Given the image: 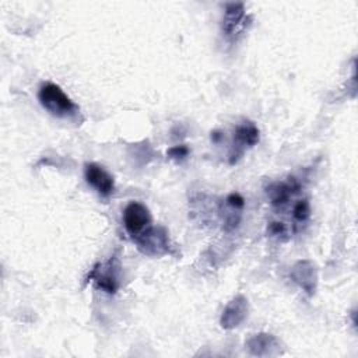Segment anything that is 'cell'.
Masks as SVG:
<instances>
[{"instance_id":"8992f818","label":"cell","mask_w":358,"mask_h":358,"mask_svg":"<svg viewBox=\"0 0 358 358\" xmlns=\"http://www.w3.org/2000/svg\"><path fill=\"white\" fill-rule=\"evenodd\" d=\"M302 192V183L296 178L271 182L266 187V194L274 208H284L292 199Z\"/></svg>"},{"instance_id":"7c38bea8","label":"cell","mask_w":358,"mask_h":358,"mask_svg":"<svg viewBox=\"0 0 358 358\" xmlns=\"http://www.w3.org/2000/svg\"><path fill=\"white\" fill-rule=\"evenodd\" d=\"M246 348L255 357H274L280 354V341L270 333H257L248 338Z\"/></svg>"},{"instance_id":"277c9868","label":"cell","mask_w":358,"mask_h":358,"mask_svg":"<svg viewBox=\"0 0 358 358\" xmlns=\"http://www.w3.org/2000/svg\"><path fill=\"white\" fill-rule=\"evenodd\" d=\"M260 140V130L252 120H242L234 129L232 144L228 152V161L231 165L236 164L246 150L255 147Z\"/></svg>"},{"instance_id":"9a60e30c","label":"cell","mask_w":358,"mask_h":358,"mask_svg":"<svg viewBox=\"0 0 358 358\" xmlns=\"http://www.w3.org/2000/svg\"><path fill=\"white\" fill-rule=\"evenodd\" d=\"M189 152H190V150H189L187 145L179 144V145L171 147V148L166 151V155H168L169 159H173V161L179 162V161H183V159L189 155Z\"/></svg>"},{"instance_id":"4fadbf2b","label":"cell","mask_w":358,"mask_h":358,"mask_svg":"<svg viewBox=\"0 0 358 358\" xmlns=\"http://www.w3.org/2000/svg\"><path fill=\"white\" fill-rule=\"evenodd\" d=\"M310 204L308 201V199H298L294 201L292 208H291V218H292V227L294 231H299L303 225H306V222L310 220Z\"/></svg>"},{"instance_id":"7a4b0ae2","label":"cell","mask_w":358,"mask_h":358,"mask_svg":"<svg viewBox=\"0 0 358 358\" xmlns=\"http://www.w3.org/2000/svg\"><path fill=\"white\" fill-rule=\"evenodd\" d=\"M85 282H91L94 288L105 294H116L122 282V263L117 255H112L108 260L92 266L85 277Z\"/></svg>"},{"instance_id":"9c48e42d","label":"cell","mask_w":358,"mask_h":358,"mask_svg":"<svg viewBox=\"0 0 358 358\" xmlns=\"http://www.w3.org/2000/svg\"><path fill=\"white\" fill-rule=\"evenodd\" d=\"M249 313V302L243 295L234 296L224 308L220 324L225 330H232L239 327L248 317Z\"/></svg>"},{"instance_id":"52a82bcc","label":"cell","mask_w":358,"mask_h":358,"mask_svg":"<svg viewBox=\"0 0 358 358\" xmlns=\"http://www.w3.org/2000/svg\"><path fill=\"white\" fill-rule=\"evenodd\" d=\"M249 17L243 3H227L224 6L222 32L227 39L235 41L238 35L246 28Z\"/></svg>"},{"instance_id":"30bf717a","label":"cell","mask_w":358,"mask_h":358,"mask_svg":"<svg viewBox=\"0 0 358 358\" xmlns=\"http://www.w3.org/2000/svg\"><path fill=\"white\" fill-rule=\"evenodd\" d=\"M84 178L87 183L92 186L103 197H109L115 192L113 176L99 164H95V162L85 164Z\"/></svg>"},{"instance_id":"6da1fadb","label":"cell","mask_w":358,"mask_h":358,"mask_svg":"<svg viewBox=\"0 0 358 358\" xmlns=\"http://www.w3.org/2000/svg\"><path fill=\"white\" fill-rule=\"evenodd\" d=\"M38 99L43 109L60 119H76L80 106L55 83H43L38 91Z\"/></svg>"},{"instance_id":"8fae6325","label":"cell","mask_w":358,"mask_h":358,"mask_svg":"<svg viewBox=\"0 0 358 358\" xmlns=\"http://www.w3.org/2000/svg\"><path fill=\"white\" fill-rule=\"evenodd\" d=\"M291 280L308 295H312L316 288V268L310 260H299L291 268Z\"/></svg>"},{"instance_id":"5b68a950","label":"cell","mask_w":358,"mask_h":358,"mask_svg":"<svg viewBox=\"0 0 358 358\" xmlns=\"http://www.w3.org/2000/svg\"><path fill=\"white\" fill-rule=\"evenodd\" d=\"M123 227L131 239L140 236L152 225L150 210L141 201H130L123 210Z\"/></svg>"},{"instance_id":"3957f363","label":"cell","mask_w":358,"mask_h":358,"mask_svg":"<svg viewBox=\"0 0 358 358\" xmlns=\"http://www.w3.org/2000/svg\"><path fill=\"white\" fill-rule=\"evenodd\" d=\"M137 249L151 257L164 256V255H172L173 246L169 239V232L165 227L161 225H151L147 231H144L140 236L133 239Z\"/></svg>"},{"instance_id":"ba28073f","label":"cell","mask_w":358,"mask_h":358,"mask_svg":"<svg viewBox=\"0 0 358 358\" xmlns=\"http://www.w3.org/2000/svg\"><path fill=\"white\" fill-rule=\"evenodd\" d=\"M243 208H245V199L238 192H232L225 197L222 206L220 207L222 229L225 232H232L239 227Z\"/></svg>"},{"instance_id":"5bb4252c","label":"cell","mask_w":358,"mask_h":358,"mask_svg":"<svg viewBox=\"0 0 358 358\" xmlns=\"http://www.w3.org/2000/svg\"><path fill=\"white\" fill-rule=\"evenodd\" d=\"M267 234L280 241V242H284L287 239H289V227L284 222V221H278V220H274V221H270L268 225H267Z\"/></svg>"}]
</instances>
